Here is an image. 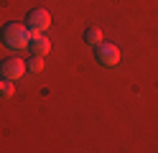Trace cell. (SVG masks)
<instances>
[{
	"mask_svg": "<svg viewBox=\"0 0 158 153\" xmlns=\"http://www.w3.org/2000/svg\"><path fill=\"white\" fill-rule=\"evenodd\" d=\"M28 49H31L36 56H46L48 51H51V41L44 33H38V31H31V44H28Z\"/></svg>",
	"mask_w": 158,
	"mask_h": 153,
	"instance_id": "cell-5",
	"label": "cell"
},
{
	"mask_svg": "<svg viewBox=\"0 0 158 153\" xmlns=\"http://www.w3.org/2000/svg\"><path fill=\"white\" fill-rule=\"evenodd\" d=\"M26 26L31 31H38V33H44V31L51 26V13H48L46 8H33L31 13L26 18Z\"/></svg>",
	"mask_w": 158,
	"mask_h": 153,
	"instance_id": "cell-4",
	"label": "cell"
},
{
	"mask_svg": "<svg viewBox=\"0 0 158 153\" xmlns=\"http://www.w3.org/2000/svg\"><path fill=\"white\" fill-rule=\"evenodd\" d=\"M94 56L97 61H100L102 66H117L120 64V49H117L115 44H97L94 46Z\"/></svg>",
	"mask_w": 158,
	"mask_h": 153,
	"instance_id": "cell-2",
	"label": "cell"
},
{
	"mask_svg": "<svg viewBox=\"0 0 158 153\" xmlns=\"http://www.w3.org/2000/svg\"><path fill=\"white\" fill-rule=\"evenodd\" d=\"M0 41L13 51L28 49V44H31V28L26 23H5L3 31H0Z\"/></svg>",
	"mask_w": 158,
	"mask_h": 153,
	"instance_id": "cell-1",
	"label": "cell"
},
{
	"mask_svg": "<svg viewBox=\"0 0 158 153\" xmlns=\"http://www.w3.org/2000/svg\"><path fill=\"white\" fill-rule=\"evenodd\" d=\"M13 92H15V87H13V79H0V97H13Z\"/></svg>",
	"mask_w": 158,
	"mask_h": 153,
	"instance_id": "cell-7",
	"label": "cell"
},
{
	"mask_svg": "<svg viewBox=\"0 0 158 153\" xmlns=\"http://www.w3.org/2000/svg\"><path fill=\"white\" fill-rule=\"evenodd\" d=\"M28 71V66H26V61L23 59H18V56H10V59H5L3 64H0V77L3 79H21L23 74Z\"/></svg>",
	"mask_w": 158,
	"mask_h": 153,
	"instance_id": "cell-3",
	"label": "cell"
},
{
	"mask_svg": "<svg viewBox=\"0 0 158 153\" xmlns=\"http://www.w3.org/2000/svg\"><path fill=\"white\" fill-rule=\"evenodd\" d=\"M28 71H33V74H38V71H44V56H31V61H28Z\"/></svg>",
	"mask_w": 158,
	"mask_h": 153,
	"instance_id": "cell-8",
	"label": "cell"
},
{
	"mask_svg": "<svg viewBox=\"0 0 158 153\" xmlns=\"http://www.w3.org/2000/svg\"><path fill=\"white\" fill-rule=\"evenodd\" d=\"M84 41H87L89 46H97V44H102V31L97 28V26L87 28V31H84Z\"/></svg>",
	"mask_w": 158,
	"mask_h": 153,
	"instance_id": "cell-6",
	"label": "cell"
}]
</instances>
